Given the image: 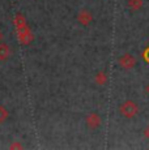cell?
<instances>
[{
	"label": "cell",
	"mask_w": 149,
	"mask_h": 150,
	"mask_svg": "<svg viewBox=\"0 0 149 150\" xmlns=\"http://www.w3.org/2000/svg\"><path fill=\"white\" fill-rule=\"evenodd\" d=\"M119 112L122 116L127 117V119H132V117H135L139 114V106L131 99L124 100V102L119 106Z\"/></svg>",
	"instance_id": "cell-1"
},
{
	"label": "cell",
	"mask_w": 149,
	"mask_h": 150,
	"mask_svg": "<svg viewBox=\"0 0 149 150\" xmlns=\"http://www.w3.org/2000/svg\"><path fill=\"white\" fill-rule=\"evenodd\" d=\"M16 33H17L18 42L21 43V45L28 46V45H30V43L33 42V39H34L33 34H31L30 29L28 28V26H24V28H21V29H16Z\"/></svg>",
	"instance_id": "cell-2"
},
{
	"label": "cell",
	"mask_w": 149,
	"mask_h": 150,
	"mask_svg": "<svg viewBox=\"0 0 149 150\" xmlns=\"http://www.w3.org/2000/svg\"><path fill=\"white\" fill-rule=\"evenodd\" d=\"M101 123H102V119L97 112H90V114L87 115V117H85V124H87V127L89 129H93V131L99 128Z\"/></svg>",
	"instance_id": "cell-3"
},
{
	"label": "cell",
	"mask_w": 149,
	"mask_h": 150,
	"mask_svg": "<svg viewBox=\"0 0 149 150\" xmlns=\"http://www.w3.org/2000/svg\"><path fill=\"white\" fill-rule=\"evenodd\" d=\"M118 63L123 69H132L136 65V59L131 54H124L119 57Z\"/></svg>",
	"instance_id": "cell-4"
},
{
	"label": "cell",
	"mask_w": 149,
	"mask_h": 150,
	"mask_svg": "<svg viewBox=\"0 0 149 150\" xmlns=\"http://www.w3.org/2000/svg\"><path fill=\"white\" fill-rule=\"evenodd\" d=\"M76 18H77V22H79L80 25H82V26H89L92 24V21H93V14H92L89 11L82 9L77 13Z\"/></svg>",
	"instance_id": "cell-5"
},
{
	"label": "cell",
	"mask_w": 149,
	"mask_h": 150,
	"mask_svg": "<svg viewBox=\"0 0 149 150\" xmlns=\"http://www.w3.org/2000/svg\"><path fill=\"white\" fill-rule=\"evenodd\" d=\"M12 56V50L7 43L0 42V62H7Z\"/></svg>",
	"instance_id": "cell-6"
},
{
	"label": "cell",
	"mask_w": 149,
	"mask_h": 150,
	"mask_svg": "<svg viewBox=\"0 0 149 150\" xmlns=\"http://www.w3.org/2000/svg\"><path fill=\"white\" fill-rule=\"evenodd\" d=\"M107 81H109V76H107V73H106L105 71L97 72L96 76H94V82H96L97 85H99V86L106 85V83H107Z\"/></svg>",
	"instance_id": "cell-7"
},
{
	"label": "cell",
	"mask_w": 149,
	"mask_h": 150,
	"mask_svg": "<svg viewBox=\"0 0 149 150\" xmlns=\"http://www.w3.org/2000/svg\"><path fill=\"white\" fill-rule=\"evenodd\" d=\"M13 24H15L16 29H21V28H24V26H28L25 17L22 16V14H20V13H18V14H16L15 20H13Z\"/></svg>",
	"instance_id": "cell-8"
},
{
	"label": "cell",
	"mask_w": 149,
	"mask_h": 150,
	"mask_svg": "<svg viewBox=\"0 0 149 150\" xmlns=\"http://www.w3.org/2000/svg\"><path fill=\"white\" fill-rule=\"evenodd\" d=\"M128 7L132 11H137L143 7V0H128Z\"/></svg>",
	"instance_id": "cell-9"
},
{
	"label": "cell",
	"mask_w": 149,
	"mask_h": 150,
	"mask_svg": "<svg viewBox=\"0 0 149 150\" xmlns=\"http://www.w3.org/2000/svg\"><path fill=\"white\" fill-rule=\"evenodd\" d=\"M8 116H9V114H8V110L4 107V106L0 105V124L4 123L5 120L8 119Z\"/></svg>",
	"instance_id": "cell-10"
},
{
	"label": "cell",
	"mask_w": 149,
	"mask_h": 150,
	"mask_svg": "<svg viewBox=\"0 0 149 150\" xmlns=\"http://www.w3.org/2000/svg\"><path fill=\"white\" fill-rule=\"evenodd\" d=\"M144 136H145V138L149 141V125L148 127H145V129H144Z\"/></svg>",
	"instance_id": "cell-11"
},
{
	"label": "cell",
	"mask_w": 149,
	"mask_h": 150,
	"mask_svg": "<svg viewBox=\"0 0 149 150\" xmlns=\"http://www.w3.org/2000/svg\"><path fill=\"white\" fill-rule=\"evenodd\" d=\"M11 149H22V145H20V144H12Z\"/></svg>",
	"instance_id": "cell-12"
},
{
	"label": "cell",
	"mask_w": 149,
	"mask_h": 150,
	"mask_svg": "<svg viewBox=\"0 0 149 150\" xmlns=\"http://www.w3.org/2000/svg\"><path fill=\"white\" fill-rule=\"evenodd\" d=\"M144 59H145V62L147 63H149V48L144 52Z\"/></svg>",
	"instance_id": "cell-13"
},
{
	"label": "cell",
	"mask_w": 149,
	"mask_h": 150,
	"mask_svg": "<svg viewBox=\"0 0 149 150\" xmlns=\"http://www.w3.org/2000/svg\"><path fill=\"white\" fill-rule=\"evenodd\" d=\"M145 93H147L148 96H149V83H148L147 86H145Z\"/></svg>",
	"instance_id": "cell-14"
},
{
	"label": "cell",
	"mask_w": 149,
	"mask_h": 150,
	"mask_svg": "<svg viewBox=\"0 0 149 150\" xmlns=\"http://www.w3.org/2000/svg\"><path fill=\"white\" fill-rule=\"evenodd\" d=\"M3 37H4V34H3V31H1V30H0V42H1Z\"/></svg>",
	"instance_id": "cell-15"
}]
</instances>
